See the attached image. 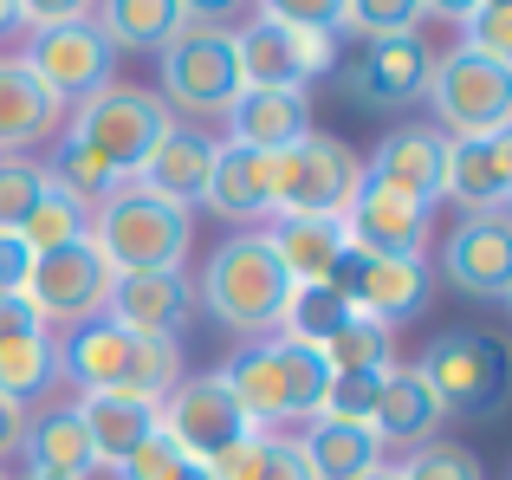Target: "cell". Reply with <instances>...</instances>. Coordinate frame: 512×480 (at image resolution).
<instances>
[{"label": "cell", "mask_w": 512, "mask_h": 480, "mask_svg": "<svg viewBox=\"0 0 512 480\" xmlns=\"http://www.w3.org/2000/svg\"><path fill=\"white\" fill-rule=\"evenodd\" d=\"M52 338H59V377L78 396H130V403L163 409V396L188 377L175 338H143V331H124L111 318H85V325L52 331Z\"/></svg>", "instance_id": "obj_1"}, {"label": "cell", "mask_w": 512, "mask_h": 480, "mask_svg": "<svg viewBox=\"0 0 512 480\" xmlns=\"http://www.w3.org/2000/svg\"><path fill=\"white\" fill-rule=\"evenodd\" d=\"M286 299H292V279H286V266L273 260L266 234H227V240L208 247L201 279H195V305L227 338H240V344L273 338Z\"/></svg>", "instance_id": "obj_2"}, {"label": "cell", "mask_w": 512, "mask_h": 480, "mask_svg": "<svg viewBox=\"0 0 512 480\" xmlns=\"http://www.w3.org/2000/svg\"><path fill=\"white\" fill-rule=\"evenodd\" d=\"M91 247L104 253L111 273H182L188 247H195V208L130 176L91 208Z\"/></svg>", "instance_id": "obj_3"}, {"label": "cell", "mask_w": 512, "mask_h": 480, "mask_svg": "<svg viewBox=\"0 0 512 480\" xmlns=\"http://www.w3.org/2000/svg\"><path fill=\"white\" fill-rule=\"evenodd\" d=\"M221 383L234 390L240 416H247L253 429H279V422H299L305 429V422L318 416V403H325V390H331V364L312 344L253 338L221 364Z\"/></svg>", "instance_id": "obj_4"}, {"label": "cell", "mask_w": 512, "mask_h": 480, "mask_svg": "<svg viewBox=\"0 0 512 480\" xmlns=\"http://www.w3.org/2000/svg\"><path fill=\"white\" fill-rule=\"evenodd\" d=\"M65 130H72L117 182H130V176H143V163L156 156V143L175 130V117L150 85H104L98 98H85V104L65 111Z\"/></svg>", "instance_id": "obj_5"}, {"label": "cell", "mask_w": 512, "mask_h": 480, "mask_svg": "<svg viewBox=\"0 0 512 480\" xmlns=\"http://www.w3.org/2000/svg\"><path fill=\"white\" fill-rule=\"evenodd\" d=\"M156 98L169 104L175 124H221L227 104L240 98V59L234 33L214 26H182L163 52H156Z\"/></svg>", "instance_id": "obj_6"}, {"label": "cell", "mask_w": 512, "mask_h": 480, "mask_svg": "<svg viewBox=\"0 0 512 480\" xmlns=\"http://www.w3.org/2000/svg\"><path fill=\"white\" fill-rule=\"evenodd\" d=\"M363 189V156L350 143L325 137H299L292 150L273 156V221L279 215H312V221H338Z\"/></svg>", "instance_id": "obj_7"}, {"label": "cell", "mask_w": 512, "mask_h": 480, "mask_svg": "<svg viewBox=\"0 0 512 480\" xmlns=\"http://www.w3.org/2000/svg\"><path fill=\"white\" fill-rule=\"evenodd\" d=\"M422 98L435 111L441 137H493L512 124V65H493L467 46L435 52Z\"/></svg>", "instance_id": "obj_8"}, {"label": "cell", "mask_w": 512, "mask_h": 480, "mask_svg": "<svg viewBox=\"0 0 512 480\" xmlns=\"http://www.w3.org/2000/svg\"><path fill=\"white\" fill-rule=\"evenodd\" d=\"M415 370L428 377V390L441 396V409L461 422H487L506 396V357L493 344V331H474V325H454V331H435L428 351L415 357Z\"/></svg>", "instance_id": "obj_9"}, {"label": "cell", "mask_w": 512, "mask_h": 480, "mask_svg": "<svg viewBox=\"0 0 512 480\" xmlns=\"http://www.w3.org/2000/svg\"><path fill=\"white\" fill-rule=\"evenodd\" d=\"M20 65L72 111V104L98 98L104 85H117V46L98 33V20H59V26H33Z\"/></svg>", "instance_id": "obj_10"}, {"label": "cell", "mask_w": 512, "mask_h": 480, "mask_svg": "<svg viewBox=\"0 0 512 480\" xmlns=\"http://www.w3.org/2000/svg\"><path fill=\"white\" fill-rule=\"evenodd\" d=\"M111 266H104V253L85 240H72V247L59 253H33L26 260V279L20 292L33 299V312L46 318V325H85V318H104V299H111Z\"/></svg>", "instance_id": "obj_11"}, {"label": "cell", "mask_w": 512, "mask_h": 480, "mask_svg": "<svg viewBox=\"0 0 512 480\" xmlns=\"http://www.w3.org/2000/svg\"><path fill=\"white\" fill-rule=\"evenodd\" d=\"M234 59H240V85H253V91H305L312 78L338 72V39L299 33V26H273V20L253 13L234 33Z\"/></svg>", "instance_id": "obj_12"}, {"label": "cell", "mask_w": 512, "mask_h": 480, "mask_svg": "<svg viewBox=\"0 0 512 480\" xmlns=\"http://www.w3.org/2000/svg\"><path fill=\"white\" fill-rule=\"evenodd\" d=\"M156 422H163V435L195 461V468H208V461L227 455L240 435H253V422L240 416V403H234V390L221 383V370H195V377H182L163 396Z\"/></svg>", "instance_id": "obj_13"}, {"label": "cell", "mask_w": 512, "mask_h": 480, "mask_svg": "<svg viewBox=\"0 0 512 480\" xmlns=\"http://www.w3.org/2000/svg\"><path fill=\"white\" fill-rule=\"evenodd\" d=\"M428 65H435V46H428L422 33L376 39V46H363L357 65H344L338 91H344V104H357V111H370V117H402V111L422 104Z\"/></svg>", "instance_id": "obj_14"}, {"label": "cell", "mask_w": 512, "mask_h": 480, "mask_svg": "<svg viewBox=\"0 0 512 480\" xmlns=\"http://www.w3.org/2000/svg\"><path fill=\"white\" fill-rule=\"evenodd\" d=\"M331 286L344 292L350 312L383 318L389 331H396L402 318L428 312V299H435V273H428V260H383V253H344L338 273H331Z\"/></svg>", "instance_id": "obj_15"}, {"label": "cell", "mask_w": 512, "mask_h": 480, "mask_svg": "<svg viewBox=\"0 0 512 480\" xmlns=\"http://www.w3.org/2000/svg\"><path fill=\"white\" fill-rule=\"evenodd\" d=\"M441 279L461 299H512V221L506 215H461L454 234L441 240Z\"/></svg>", "instance_id": "obj_16"}, {"label": "cell", "mask_w": 512, "mask_h": 480, "mask_svg": "<svg viewBox=\"0 0 512 480\" xmlns=\"http://www.w3.org/2000/svg\"><path fill=\"white\" fill-rule=\"evenodd\" d=\"M441 202H461V215H506L512 124L493 137H441Z\"/></svg>", "instance_id": "obj_17"}, {"label": "cell", "mask_w": 512, "mask_h": 480, "mask_svg": "<svg viewBox=\"0 0 512 480\" xmlns=\"http://www.w3.org/2000/svg\"><path fill=\"white\" fill-rule=\"evenodd\" d=\"M363 189H383L396 202L435 215V202H441V130L435 124L383 130V143L363 156Z\"/></svg>", "instance_id": "obj_18"}, {"label": "cell", "mask_w": 512, "mask_h": 480, "mask_svg": "<svg viewBox=\"0 0 512 480\" xmlns=\"http://www.w3.org/2000/svg\"><path fill=\"white\" fill-rule=\"evenodd\" d=\"M195 208H208L214 221H227V228H240V234H260L266 221H273V156L214 137L208 189H201Z\"/></svg>", "instance_id": "obj_19"}, {"label": "cell", "mask_w": 512, "mask_h": 480, "mask_svg": "<svg viewBox=\"0 0 512 480\" xmlns=\"http://www.w3.org/2000/svg\"><path fill=\"white\" fill-rule=\"evenodd\" d=\"M195 279L188 273H117L111 299H104V318L124 331H143V338H175L195 325Z\"/></svg>", "instance_id": "obj_20"}, {"label": "cell", "mask_w": 512, "mask_h": 480, "mask_svg": "<svg viewBox=\"0 0 512 480\" xmlns=\"http://www.w3.org/2000/svg\"><path fill=\"white\" fill-rule=\"evenodd\" d=\"M441 429H448V409H441V396L428 390V377L415 364H389L383 390H376V409H370V435L383 448L415 455V448L441 442Z\"/></svg>", "instance_id": "obj_21"}, {"label": "cell", "mask_w": 512, "mask_h": 480, "mask_svg": "<svg viewBox=\"0 0 512 480\" xmlns=\"http://www.w3.org/2000/svg\"><path fill=\"white\" fill-rule=\"evenodd\" d=\"M344 228V247L350 253H383V260H422L428 253V234H435V215L396 202L383 189H357V202L338 215Z\"/></svg>", "instance_id": "obj_22"}, {"label": "cell", "mask_w": 512, "mask_h": 480, "mask_svg": "<svg viewBox=\"0 0 512 480\" xmlns=\"http://www.w3.org/2000/svg\"><path fill=\"white\" fill-rule=\"evenodd\" d=\"M227 143H247L260 156H279L292 150L299 137H312V91H253L240 85V98L227 104Z\"/></svg>", "instance_id": "obj_23"}, {"label": "cell", "mask_w": 512, "mask_h": 480, "mask_svg": "<svg viewBox=\"0 0 512 480\" xmlns=\"http://www.w3.org/2000/svg\"><path fill=\"white\" fill-rule=\"evenodd\" d=\"M65 130V104L26 72L20 59H0V156H26Z\"/></svg>", "instance_id": "obj_24"}, {"label": "cell", "mask_w": 512, "mask_h": 480, "mask_svg": "<svg viewBox=\"0 0 512 480\" xmlns=\"http://www.w3.org/2000/svg\"><path fill=\"white\" fill-rule=\"evenodd\" d=\"M20 474L13 480H91L98 461H91V442L78 429L72 409H46V416H26V435H20Z\"/></svg>", "instance_id": "obj_25"}, {"label": "cell", "mask_w": 512, "mask_h": 480, "mask_svg": "<svg viewBox=\"0 0 512 480\" xmlns=\"http://www.w3.org/2000/svg\"><path fill=\"white\" fill-rule=\"evenodd\" d=\"M72 416H78V429H85V442H91V461L111 468V474L124 468V461L137 455L156 429H163L156 409L150 403H130V396H78Z\"/></svg>", "instance_id": "obj_26"}, {"label": "cell", "mask_w": 512, "mask_h": 480, "mask_svg": "<svg viewBox=\"0 0 512 480\" xmlns=\"http://www.w3.org/2000/svg\"><path fill=\"white\" fill-rule=\"evenodd\" d=\"M266 247H273V260L286 266L292 286H331V273H338L344 260V228L338 221H312V215H279L266 221Z\"/></svg>", "instance_id": "obj_27"}, {"label": "cell", "mask_w": 512, "mask_h": 480, "mask_svg": "<svg viewBox=\"0 0 512 480\" xmlns=\"http://www.w3.org/2000/svg\"><path fill=\"white\" fill-rule=\"evenodd\" d=\"M299 455H305V468H312V480H363V474H376V468H389V448L376 442L363 422H325V416H312L299 435Z\"/></svg>", "instance_id": "obj_28"}, {"label": "cell", "mask_w": 512, "mask_h": 480, "mask_svg": "<svg viewBox=\"0 0 512 480\" xmlns=\"http://www.w3.org/2000/svg\"><path fill=\"white\" fill-rule=\"evenodd\" d=\"M208 163H214V137L208 130H195V124H175L163 143H156V156L143 163V189H156V195H169V202H182V208H195L201 202V189H208Z\"/></svg>", "instance_id": "obj_29"}, {"label": "cell", "mask_w": 512, "mask_h": 480, "mask_svg": "<svg viewBox=\"0 0 512 480\" xmlns=\"http://www.w3.org/2000/svg\"><path fill=\"white\" fill-rule=\"evenodd\" d=\"M91 20L117 46V59H124V52H163L188 26V13H182V0H98Z\"/></svg>", "instance_id": "obj_30"}, {"label": "cell", "mask_w": 512, "mask_h": 480, "mask_svg": "<svg viewBox=\"0 0 512 480\" xmlns=\"http://www.w3.org/2000/svg\"><path fill=\"white\" fill-rule=\"evenodd\" d=\"M52 383H59V338H52V325L0 344V396H7V403L26 409V403H39Z\"/></svg>", "instance_id": "obj_31"}, {"label": "cell", "mask_w": 512, "mask_h": 480, "mask_svg": "<svg viewBox=\"0 0 512 480\" xmlns=\"http://www.w3.org/2000/svg\"><path fill=\"white\" fill-rule=\"evenodd\" d=\"M85 234H91V208L78 202V195L52 189V182H46V195L26 208V221L13 228V240H20L26 253H59V247H72V240H85Z\"/></svg>", "instance_id": "obj_32"}, {"label": "cell", "mask_w": 512, "mask_h": 480, "mask_svg": "<svg viewBox=\"0 0 512 480\" xmlns=\"http://www.w3.org/2000/svg\"><path fill=\"white\" fill-rule=\"evenodd\" d=\"M325 364H331V377H350V370H389L396 364V331L383 325V318H363V312H350L338 331H331L325 344Z\"/></svg>", "instance_id": "obj_33"}, {"label": "cell", "mask_w": 512, "mask_h": 480, "mask_svg": "<svg viewBox=\"0 0 512 480\" xmlns=\"http://www.w3.org/2000/svg\"><path fill=\"white\" fill-rule=\"evenodd\" d=\"M350 318V305H344V292L338 286H292V299H286V312H279V338H292V344H325L331 331H338Z\"/></svg>", "instance_id": "obj_34"}, {"label": "cell", "mask_w": 512, "mask_h": 480, "mask_svg": "<svg viewBox=\"0 0 512 480\" xmlns=\"http://www.w3.org/2000/svg\"><path fill=\"white\" fill-rule=\"evenodd\" d=\"M338 33L363 39H402V33H422V0H344V26Z\"/></svg>", "instance_id": "obj_35"}, {"label": "cell", "mask_w": 512, "mask_h": 480, "mask_svg": "<svg viewBox=\"0 0 512 480\" xmlns=\"http://www.w3.org/2000/svg\"><path fill=\"white\" fill-rule=\"evenodd\" d=\"M461 46L493 65H512V0H474L461 20Z\"/></svg>", "instance_id": "obj_36"}, {"label": "cell", "mask_w": 512, "mask_h": 480, "mask_svg": "<svg viewBox=\"0 0 512 480\" xmlns=\"http://www.w3.org/2000/svg\"><path fill=\"white\" fill-rule=\"evenodd\" d=\"M396 480H487V468H480L474 448L461 442H428L415 448V455H402V468H389Z\"/></svg>", "instance_id": "obj_37"}, {"label": "cell", "mask_w": 512, "mask_h": 480, "mask_svg": "<svg viewBox=\"0 0 512 480\" xmlns=\"http://www.w3.org/2000/svg\"><path fill=\"white\" fill-rule=\"evenodd\" d=\"M39 195H46V169L33 156H0V234L20 228Z\"/></svg>", "instance_id": "obj_38"}, {"label": "cell", "mask_w": 512, "mask_h": 480, "mask_svg": "<svg viewBox=\"0 0 512 480\" xmlns=\"http://www.w3.org/2000/svg\"><path fill=\"white\" fill-rule=\"evenodd\" d=\"M376 390H383V370H350V377H331L318 416H325V422H363V429H370Z\"/></svg>", "instance_id": "obj_39"}, {"label": "cell", "mask_w": 512, "mask_h": 480, "mask_svg": "<svg viewBox=\"0 0 512 480\" xmlns=\"http://www.w3.org/2000/svg\"><path fill=\"white\" fill-rule=\"evenodd\" d=\"M253 13L273 26H299V33H331L344 26V0H253Z\"/></svg>", "instance_id": "obj_40"}, {"label": "cell", "mask_w": 512, "mask_h": 480, "mask_svg": "<svg viewBox=\"0 0 512 480\" xmlns=\"http://www.w3.org/2000/svg\"><path fill=\"white\" fill-rule=\"evenodd\" d=\"M182 468H195V461H188V455H182V448H175V442H169V435H163V429H156V435H150V442H143V448H137V455H130V461H124V468H117V480H175V474H182Z\"/></svg>", "instance_id": "obj_41"}, {"label": "cell", "mask_w": 512, "mask_h": 480, "mask_svg": "<svg viewBox=\"0 0 512 480\" xmlns=\"http://www.w3.org/2000/svg\"><path fill=\"white\" fill-rule=\"evenodd\" d=\"M188 26H214V33H240L253 20V0H182Z\"/></svg>", "instance_id": "obj_42"}, {"label": "cell", "mask_w": 512, "mask_h": 480, "mask_svg": "<svg viewBox=\"0 0 512 480\" xmlns=\"http://www.w3.org/2000/svg\"><path fill=\"white\" fill-rule=\"evenodd\" d=\"M253 480H312V468H305L292 435H266V455H260V474Z\"/></svg>", "instance_id": "obj_43"}, {"label": "cell", "mask_w": 512, "mask_h": 480, "mask_svg": "<svg viewBox=\"0 0 512 480\" xmlns=\"http://www.w3.org/2000/svg\"><path fill=\"white\" fill-rule=\"evenodd\" d=\"M26 331H46V318L33 312V299H26L20 286L0 292V344H7V338H26Z\"/></svg>", "instance_id": "obj_44"}, {"label": "cell", "mask_w": 512, "mask_h": 480, "mask_svg": "<svg viewBox=\"0 0 512 480\" xmlns=\"http://www.w3.org/2000/svg\"><path fill=\"white\" fill-rule=\"evenodd\" d=\"M98 0H20V20L26 26H59V20H91Z\"/></svg>", "instance_id": "obj_45"}, {"label": "cell", "mask_w": 512, "mask_h": 480, "mask_svg": "<svg viewBox=\"0 0 512 480\" xmlns=\"http://www.w3.org/2000/svg\"><path fill=\"white\" fill-rule=\"evenodd\" d=\"M20 435H26V409L0 396V468H7V461L20 455Z\"/></svg>", "instance_id": "obj_46"}, {"label": "cell", "mask_w": 512, "mask_h": 480, "mask_svg": "<svg viewBox=\"0 0 512 480\" xmlns=\"http://www.w3.org/2000/svg\"><path fill=\"white\" fill-rule=\"evenodd\" d=\"M26 260H33V253H26L13 234H0V292H13L26 279Z\"/></svg>", "instance_id": "obj_47"}, {"label": "cell", "mask_w": 512, "mask_h": 480, "mask_svg": "<svg viewBox=\"0 0 512 480\" xmlns=\"http://www.w3.org/2000/svg\"><path fill=\"white\" fill-rule=\"evenodd\" d=\"M467 7H474V0H422V20H454V26H461Z\"/></svg>", "instance_id": "obj_48"}, {"label": "cell", "mask_w": 512, "mask_h": 480, "mask_svg": "<svg viewBox=\"0 0 512 480\" xmlns=\"http://www.w3.org/2000/svg\"><path fill=\"white\" fill-rule=\"evenodd\" d=\"M20 0H0V39H13V33H20Z\"/></svg>", "instance_id": "obj_49"}, {"label": "cell", "mask_w": 512, "mask_h": 480, "mask_svg": "<svg viewBox=\"0 0 512 480\" xmlns=\"http://www.w3.org/2000/svg\"><path fill=\"white\" fill-rule=\"evenodd\" d=\"M175 480H208V468H182V474H175Z\"/></svg>", "instance_id": "obj_50"}, {"label": "cell", "mask_w": 512, "mask_h": 480, "mask_svg": "<svg viewBox=\"0 0 512 480\" xmlns=\"http://www.w3.org/2000/svg\"><path fill=\"white\" fill-rule=\"evenodd\" d=\"M363 480H396V474H389V468H376V474H363Z\"/></svg>", "instance_id": "obj_51"}, {"label": "cell", "mask_w": 512, "mask_h": 480, "mask_svg": "<svg viewBox=\"0 0 512 480\" xmlns=\"http://www.w3.org/2000/svg\"><path fill=\"white\" fill-rule=\"evenodd\" d=\"M0 480H13V468H0Z\"/></svg>", "instance_id": "obj_52"}]
</instances>
